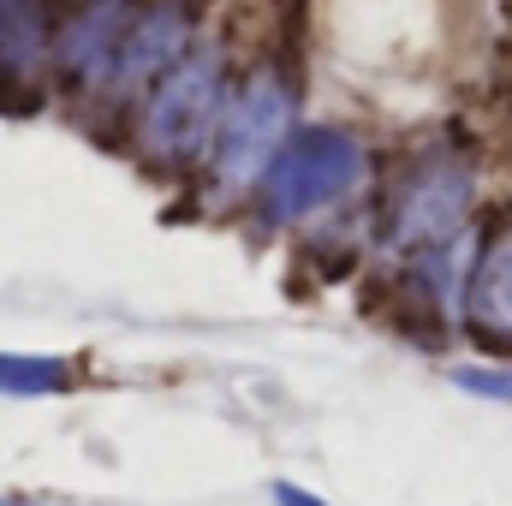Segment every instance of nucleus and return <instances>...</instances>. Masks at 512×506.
I'll return each mask as SVG.
<instances>
[{"label": "nucleus", "mask_w": 512, "mask_h": 506, "mask_svg": "<svg viewBox=\"0 0 512 506\" xmlns=\"http://www.w3.org/2000/svg\"><path fill=\"white\" fill-rule=\"evenodd\" d=\"M42 60V6L36 0H0V72L18 78Z\"/></svg>", "instance_id": "obj_7"}, {"label": "nucleus", "mask_w": 512, "mask_h": 506, "mask_svg": "<svg viewBox=\"0 0 512 506\" xmlns=\"http://www.w3.org/2000/svg\"><path fill=\"white\" fill-rule=\"evenodd\" d=\"M465 322L489 340V346H512V227L495 233L477 268H471V292H465Z\"/></svg>", "instance_id": "obj_6"}, {"label": "nucleus", "mask_w": 512, "mask_h": 506, "mask_svg": "<svg viewBox=\"0 0 512 506\" xmlns=\"http://www.w3.org/2000/svg\"><path fill=\"white\" fill-rule=\"evenodd\" d=\"M0 376H18L12 387H60V364H12V358H0Z\"/></svg>", "instance_id": "obj_8"}, {"label": "nucleus", "mask_w": 512, "mask_h": 506, "mask_svg": "<svg viewBox=\"0 0 512 506\" xmlns=\"http://www.w3.org/2000/svg\"><path fill=\"white\" fill-rule=\"evenodd\" d=\"M364 173V155L352 137L340 131H310V137H292L274 161H268V179H262V209L268 221H304L310 209L346 197Z\"/></svg>", "instance_id": "obj_1"}, {"label": "nucleus", "mask_w": 512, "mask_h": 506, "mask_svg": "<svg viewBox=\"0 0 512 506\" xmlns=\"http://www.w3.org/2000/svg\"><path fill=\"white\" fill-rule=\"evenodd\" d=\"M191 42V12L179 0H149L143 12L126 18L120 54H114V84H143L155 72H173Z\"/></svg>", "instance_id": "obj_5"}, {"label": "nucleus", "mask_w": 512, "mask_h": 506, "mask_svg": "<svg viewBox=\"0 0 512 506\" xmlns=\"http://www.w3.org/2000/svg\"><path fill=\"white\" fill-rule=\"evenodd\" d=\"M274 501H280V506H322V501H310L304 489H274Z\"/></svg>", "instance_id": "obj_9"}, {"label": "nucleus", "mask_w": 512, "mask_h": 506, "mask_svg": "<svg viewBox=\"0 0 512 506\" xmlns=\"http://www.w3.org/2000/svg\"><path fill=\"white\" fill-rule=\"evenodd\" d=\"M0 506H6V501H0Z\"/></svg>", "instance_id": "obj_10"}, {"label": "nucleus", "mask_w": 512, "mask_h": 506, "mask_svg": "<svg viewBox=\"0 0 512 506\" xmlns=\"http://www.w3.org/2000/svg\"><path fill=\"white\" fill-rule=\"evenodd\" d=\"M465 209H471V179L459 167H447V161L441 167H423L399 191L387 239L399 251H447L459 239V227H465Z\"/></svg>", "instance_id": "obj_4"}, {"label": "nucleus", "mask_w": 512, "mask_h": 506, "mask_svg": "<svg viewBox=\"0 0 512 506\" xmlns=\"http://www.w3.org/2000/svg\"><path fill=\"white\" fill-rule=\"evenodd\" d=\"M221 120V54H185L173 72H161L155 96L143 102V149L161 161H185L209 143Z\"/></svg>", "instance_id": "obj_2"}, {"label": "nucleus", "mask_w": 512, "mask_h": 506, "mask_svg": "<svg viewBox=\"0 0 512 506\" xmlns=\"http://www.w3.org/2000/svg\"><path fill=\"white\" fill-rule=\"evenodd\" d=\"M286 126H292V84L262 66L256 78H245V90L233 96L227 120H221V137H215V179L227 191H245L256 173L280 155L286 143Z\"/></svg>", "instance_id": "obj_3"}]
</instances>
